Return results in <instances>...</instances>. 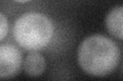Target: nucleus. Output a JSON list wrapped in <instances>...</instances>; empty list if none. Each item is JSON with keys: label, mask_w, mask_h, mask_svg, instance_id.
Instances as JSON below:
<instances>
[{"label": "nucleus", "mask_w": 123, "mask_h": 81, "mask_svg": "<svg viewBox=\"0 0 123 81\" xmlns=\"http://www.w3.org/2000/svg\"><path fill=\"white\" fill-rule=\"evenodd\" d=\"M121 52L112 38L104 34H90L83 38L77 49L79 67L86 74L104 77L111 74L120 63Z\"/></svg>", "instance_id": "obj_1"}, {"label": "nucleus", "mask_w": 123, "mask_h": 81, "mask_svg": "<svg viewBox=\"0 0 123 81\" xmlns=\"http://www.w3.org/2000/svg\"><path fill=\"white\" fill-rule=\"evenodd\" d=\"M55 34L51 18L39 11L21 14L13 22L12 37L15 43L28 52L41 51L47 47Z\"/></svg>", "instance_id": "obj_2"}, {"label": "nucleus", "mask_w": 123, "mask_h": 81, "mask_svg": "<svg viewBox=\"0 0 123 81\" xmlns=\"http://www.w3.org/2000/svg\"><path fill=\"white\" fill-rule=\"evenodd\" d=\"M23 67V53L11 43H0V79L17 76Z\"/></svg>", "instance_id": "obj_3"}, {"label": "nucleus", "mask_w": 123, "mask_h": 81, "mask_svg": "<svg viewBox=\"0 0 123 81\" xmlns=\"http://www.w3.org/2000/svg\"><path fill=\"white\" fill-rule=\"evenodd\" d=\"M23 68L30 77H39L46 69V59L40 51H31L23 60Z\"/></svg>", "instance_id": "obj_4"}, {"label": "nucleus", "mask_w": 123, "mask_h": 81, "mask_svg": "<svg viewBox=\"0 0 123 81\" xmlns=\"http://www.w3.org/2000/svg\"><path fill=\"white\" fill-rule=\"evenodd\" d=\"M122 17H123V6L121 4L112 7L105 17V26L110 36L122 40Z\"/></svg>", "instance_id": "obj_5"}, {"label": "nucleus", "mask_w": 123, "mask_h": 81, "mask_svg": "<svg viewBox=\"0 0 123 81\" xmlns=\"http://www.w3.org/2000/svg\"><path fill=\"white\" fill-rule=\"evenodd\" d=\"M9 30V21L4 13L0 11V43L6 38Z\"/></svg>", "instance_id": "obj_6"}, {"label": "nucleus", "mask_w": 123, "mask_h": 81, "mask_svg": "<svg viewBox=\"0 0 123 81\" xmlns=\"http://www.w3.org/2000/svg\"><path fill=\"white\" fill-rule=\"evenodd\" d=\"M12 1L15 3H18V4H26V3H29L33 1V0H12Z\"/></svg>", "instance_id": "obj_7"}]
</instances>
